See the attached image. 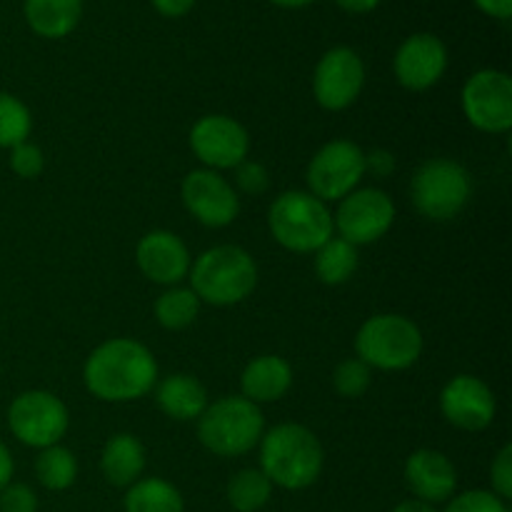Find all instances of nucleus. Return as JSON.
Masks as SVG:
<instances>
[{"instance_id":"obj_7","label":"nucleus","mask_w":512,"mask_h":512,"mask_svg":"<svg viewBox=\"0 0 512 512\" xmlns=\"http://www.w3.org/2000/svg\"><path fill=\"white\" fill-rule=\"evenodd\" d=\"M410 198L423 218L445 223L468 205L470 175L460 163L448 158L428 160L410 183Z\"/></svg>"},{"instance_id":"obj_16","label":"nucleus","mask_w":512,"mask_h":512,"mask_svg":"<svg viewBox=\"0 0 512 512\" xmlns=\"http://www.w3.org/2000/svg\"><path fill=\"white\" fill-rule=\"evenodd\" d=\"M440 410L445 420L460 430H485L495 418V395L488 385L473 375H458L440 393Z\"/></svg>"},{"instance_id":"obj_18","label":"nucleus","mask_w":512,"mask_h":512,"mask_svg":"<svg viewBox=\"0 0 512 512\" xmlns=\"http://www.w3.org/2000/svg\"><path fill=\"white\" fill-rule=\"evenodd\" d=\"M405 483L420 503H445L458 488L455 465L438 450H418L405 463Z\"/></svg>"},{"instance_id":"obj_1","label":"nucleus","mask_w":512,"mask_h":512,"mask_svg":"<svg viewBox=\"0 0 512 512\" xmlns=\"http://www.w3.org/2000/svg\"><path fill=\"white\" fill-rule=\"evenodd\" d=\"M85 388L105 403H128L153 390L158 363L143 343L113 338L90 353L83 368Z\"/></svg>"},{"instance_id":"obj_34","label":"nucleus","mask_w":512,"mask_h":512,"mask_svg":"<svg viewBox=\"0 0 512 512\" xmlns=\"http://www.w3.org/2000/svg\"><path fill=\"white\" fill-rule=\"evenodd\" d=\"M235 183L240 185V190H245L248 195H260L268 190V170L260 163H253V160H243L238 165V173H235Z\"/></svg>"},{"instance_id":"obj_29","label":"nucleus","mask_w":512,"mask_h":512,"mask_svg":"<svg viewBox=\"0 0 512 512\" xmlns=\"http://www.w3.org/2000/svg\"><path fill=\"white\" fill-rule=\"evenodd\" d=\"M370 365L360 358L343 360L333 375V385L343 398H360L370 388Z\"/></svg>"},{"instance_id":"obj_3","label":"nucleus","mask_w":512,"mask_h":512,"mask_svg":"<svg viewBox=\"0 0 512 512\" xmlns=\"http://www.w3.org/2000/svg\"><path fill=\"white\" fill-rule=\"evenodd\" d=\"M193 293L210 305L243 303L258 285V265L238 245H218L200 255L190 268Z\"/></svg>"},{"instance_id":"obj_26","label":"nucleus","mask_w":512,"mask_h":512,"mask_svg":"<svg viewBox=\"0 0 512 512\" xmlns=\"http://www.w3.org/2000/svg\"><path fill=\"white\" fill-rule=\"evenodd\" d=\"M35 475L43 488L60 493V490H68L78 478V460L63 445H50L40 450L35 460Z\"/></svg>"},{"instance_id":"obj_37","label":"nucleus","mask_w":512,"mask_h":512,"mask_svg":"<svg viewBox=\"0 0 512 512\" xmlns=\"http://www.w3.org/2000/svg\"><path fill=\"white\" fill-rule=\"evenodd\" d=\"M473 3L490 18L508 20L512 15V0H473Z\"/></svg>"},{"instance_id":"obj_4","label":"nucleus","mask_w":512,"mask_h":512,"mask_svg":"<svg viewBox=\"0 0 512 512\" xmlns=\"http://www.w3.org/2000/svg\"><path fill=\"white\" fill-rule=\"evenodd\" d=\"M263 430V413L243 395L215 400L198 418L200 443L220 458L250 453L263 438Z\"/></svg>"},{"instance_id":"obj_24","label":"nucleus","mask_w":512,"mask_h":512,"mask_svg":"<svg viewBox=\"0 0 512 512\" xmlns=\"http://www.w3.org/2000/svg\"><path fill=\"white\" fill-rule=\"evenodd\" d=\"M358 270V248L343 238H330L315 250V273L325 285H343Z\"/></svg>"},{"instance_id":"obj_6","label":"nucleus","mask_w":512,"mask_h":512,"mask_svg":"<svg viewBox=\"0 0 512 512\" xmlns=\"http://www.w3.org/2000/svg\"><path fill=\"white\" fill-rule=\"evenodd\" d=\"M355 350L370 368L405 370L423 353V333L403 315H375L358 330Z\"/></svg>"},{"instance_id":"obj_20","label":"nucleus","mask_w":512,"mask_h":512,"mask_svg":"<svg viewBox=\"0 0 512 512\" xmlns=\"http://www.w3.org/2000/svg\"><path fill=\"white\" fill-rule=\"evenodd\" d=\"M155 400L160 410L173 420H198L208 408V393L198 378L185 373L168 375L155 388Z\"/></svg>"},{"instance_id":"obj_36","label":"nucleus","mask_w":512,"mask_h":512,"mask_svg":"<svg viewBox=\"0 0 512 512\" xmlns=\"http://www.w3.org/2000/svg\"><path fill=\"white\" fill-rule=\"evenodd\" d=\"M195 0H153V8L165 18H180V15L190 13Z\"/></svg>"},{"instance_id":"obj_25","label":"nucleus","mask_w":512,"mask_h":512,"mask_svg":"<svg viewBox=\"0 0 512 512\" xmlns=\"http://www.w3.org/2000/svg\"><path fill=\"white\" fill-rule=\"evenodd\" d=\"M270 495H273V483L258 468L240 470L228 483V503L238 512L263 510L268 505Z\"/></svg>"},{"instance_id":"obj_23","label":"nucleus","mask_w":512,"mask_h":512,"mask_svg":"<svg viewBox=\"0 0 512 512\" xmlns=\"http://www.w3.org/2000/svg\"><path fill=\"white\" fill-rule=\"evenodd\" d=\"M125 512H183L180 490L163 478H143L128 488L123 498Z\"/></svg>"},{"instance_id":"obj_40","label":"nucleus","mask_w":512,"mask_h":512,"mask_svg":"<svg viewBox=\"0 0 512 512\" xmlns=\"http://www.w3.org/2000/svg\"><path fill=\"white\" fill-rule=\"evenodd\" d=\"M393 512H435V508L428 503H420V500H405Z\"/></svg>"},{"instance_id":"obj_27","label":"nucleus","mask_w":512,"mask_h":512,"mask_svg":"<svg viewBox=\"0 0 512 512\" xmlns=\"http://www.w3.org/2000/svg\"><path fill=\"white\" fill-rule=\"evenodd\" d=\"M200 313V298L190 288H170L155 300V318L163 328L183 330L195 323Z\"/></svg>"},{"instance_id":"obj_35","label":"nucleus","mask_w":512,"mask_h":512,"mask_svg":"<svg viewBox=\"0 0 512 512\" xmlns=\"http://www.w3.org/2000/svg\"><path fill=\"white\" fill-rule=\"evenodd\" d=\"M393 168H395V158L393 153H388V150L378 148L373 150V153L365 155V173L370 170V173L378 175V178H385L388 173H393Z\"/></svg>"},{"instance_id":"obj_15","label":"nucleus","mask_w":512,"mask_h":512,"mask_svg":"<svg viewBox=\"0 0 512 512\" xmlns=\"http://www.w3.org/2000/svg\"><path fill=\"white\" fill-rule=\"evenodd\" d=\"M448 68V48L433 33H415L398 48L393 60L395 78L408 90H428Z\"/></svg>"},{"instance_id":"obj_14","label":"nucleus","mask_w":512,"mask_h":512,"mask_svg":"<svg viewBox=\"0 0 512 512\" xmlns=\"http://www.w3.org/2000/svg\"><path fill=\"white\" fill-rule=\"evenodd\" d=\"M183 203L188 213L208 228H225L240 213V200L233 185L208 168L185 175Z\"/></svg>"},{"instance_id":"obj_11","label":"nucleus","mask_w":512,"mask_h":512,"mask_svg":"<svg viewBox=\"0 0 512 512\" xmlns=\"http://www.w3.org/2000/svg\"><path fill=\"white\" fill-rule=\"evenodd\" d=\"M465 118L483 133L512 128V80L500 70H478L463 88Z\"/></svg>"},{"instance_id":"obj_21","label":"nucleus","mask_w":512,"mask_h":512,"mask_svg":"<svg viewBox=\"0 0 512 512\" xmlns=\"http://www.w3.org/2000/svg\"><path fill=\"white\" fill-rule=\"evenodd\" d=\"M100 468L105 480L115 488H130L138 483L145 470V448L135 435L120 433L105 443L100 455Z\"/></svg>"},{"instance_id":"obj_8","label":"nucleus","mask_w":512,"mask_h":512,"mask_svg":"<svg viewBox=\"0 0 512 512\" xmlns=\"http://www.w3.org/2000/svg\"><path fill=\"white\" fill-rule=\"evenodd\" d=\"M8 428L28 448H50L68 430V408L48 390H28L8 408Z\"/></svg>"},{"instance_id":"obj_2","label":"nucleus","mask_w":512,"mask_h":512,"mask_svg":"<svg viewBox=\"0 0 512 512\" xmlns=\"http://www.w3.org/2000/svg\"><path fill=\"white\" fill-rule=\"evenodd\" d=\"M260 470L278 488L305 490L323 473V445L305 425H275L260 438Z\"/></svg>"},{"instance_id":"obj_12","label":"nucleus","mask_w":512,"mask_h":512,"mask_svg":"<svg viewBox=\"0 0 512 512\" xmlns=\"http://www.w3.org/2000/svg\"><path fill=\"white\" fill-rule=\"evenodd\" d=\"M190 148L208 170L238 168L250 150L248 130L228 115H205L190 130Z\"/></svg>"},{"instance_id":"obj_5","label":"nucleus","mask_w":512,"mask_h":512,"mask_svg":"<svg viewBox=\"0 0 512 512\" xmlns=\"http://www.w3.org/2000/svg\"><path fill=\"white\" fill-rule=\"evenodd\" d=\"M268 225L273 238L293 253H315L333 238V213L313 193L288 190L270 205Z\"/></svg>"},{"instance_id":"obj_19","label":"nucleus","mask_w":512,"mask_h":512,"mask_svg":"<svg viewBox=\"0 0 512 512\" xmlns=\"http://www.w3.org/2000/svg\"><path fill=\"white\" fill-rule=\"evenodd\" d=\"M290 385H293V368L280 355H260V358L250 360L240 378L243 398L255 405L275 403L288 393Z\"/></svg>"},{"instance_id":"obj_28","label":"nucleus","mask_w":512,"mask_h":512,"mask_svg":"<svg viewBox=\"0 0 512 512\" xmlns=\"http://www.w3.org/2000/svg\"><path fill=\"white\" fill-rule=\"evenodd\" d=\"M30 110L23 100L0 90V148H15L30 135Z\"/></svg>"},{"instance_id":"obj_9","label":"nucleus","mask_w":512,"mask_h":512,"mask_svg":"<svg viewBox=\"0 0 512 512\" xmlns=\"http://www.w3.org/2000/svg\"><path fill=\"white\" fill-rule=\"evenodd\" d=\"M365 175V153L350 140H330L308 165L310 193L328 200H343L353 193Z\"/></svg>"},{"instance_id":"obj_38","label":"nucleus","mask_w":512,"mask_h":512,"mask_svg":"<svg viewBox=\"0 0 512 512\" xmlns=\"http://www.w3.org/2000/svg\"><path fill=\"white\" fill-rule=\"evenodd\" d=\"M13 455H10V450L5 448V443H0V490L5 488L8 483H13Z\"/></svg>"},{"instance_id":"obj_13","label":"nucleus","mask_w":512,"mask_h":512,"mask_svg":"<svg viewBox=\"0 0 512 512\" xmlns=\"http://www.w3.org/2000/svg\"><path fill=\"white\" fill-rule=\"evenodd\" d=\"M363 83L365 65L360 55L338 45L320 58L313 75V93L325 110H343L358 100Z\"/></svg>"},{"instance_id":"obj_30","label":"nucleus","mask_w":512,"mask_h":512,"mask_svg":"<svg viewBox=\"0 0 512 512\" xmlns=\"http://www.w3.org/2000/svg\"><path fill=\"white\" fill-rule=\"evenodd\" d=\"M443 512H510L503 498L490 490H468L455 495Z\"/></svg>"},{"instance_id":"obj_32","label":"nucleus","mask_w":512,"mask_h":512,"mask_svg":"<svg viewBox=\"0 0 512 512\" xmlns=\"http://www.w3.org/2000/svg\"><path fill=\"white\" fill-rule=\"evenodd\" d=\"M0 512H38V495L25 483H8L0 490Z\"/></svg>"},{"instance_id":"obj_39","label":"nucleus","mask_w":512,"mask_h":512,"mask_svg":"<svg viewBox=\"0 0 512 512\" xmlns=\"http://www.w3.org/2000/svg\"><path fill=\"white\" fill-rule=\"evenodd\" d=\"M335 3L348 13H370V10L378 8L380 0H335Z\"/></svg>"},{"instance_id":"obj_17","label":"nucleus","mask_w":512,"mask_h":512,"mask_svg":"<svg viewBox=\"0 0 512 512\" xmlns=\"http://www.w3.org/2000/svg\"><path fill=\"white\" fill-rule=\"evenodd\" d=\"M135 260L143 275L153 283L175 285L190 273V253L183 240L168 230L143 235L135 250Z\"/></svg>"},{"instance_id":"obj_22","label":"nucleus","mask_w":512,"mask_h":512,"mask_svg":"<svg viewBox=\"0 0 512 512\" xmlns=\"http://www.w3.org/2000/svg\"><path fill=\"white\" fill-rule=\"evenodd\" d=\"M25 20L40 38H65L83 15V0H25Z\"/></svg>"},{"instance_id":"obj_33","label":"nucleus","mask_w":512,"mask_h":512,"mask_svg":"<svg viewBox=\"0 0 512 512\" xmlns=\"http://www.w3.org/2000/svg\"><path fill=\"white\" fill-rule=\"evenodd\" d=\"M490 480H493V493L503 498L505 503L512 498V448L505 445L495 458L493 468H490Z\"/></svg>"},{"instance_id":"obj_31","label":"nucleus","mask_w":512,"mask_h":512,"mask_svg":"<svg viewBox=\"0 0 512 512\" xmlns=\"http://www.w3.org/2000/svg\"><path fill=\"white\" fill-rule=\"evenodd\" d=\"M43 165H45V158H43V150H40L38 145L25 140V143L10 148V170H13L18 178L23 180L38 178V175L43 173Z\"/></svg>"},{"instance_id":"obj_41","label":"nucleus","mask_w":512,"mask_h":512,"mask_svg":"<svg viewBox=\"0 0 512 512\" xmlns=\"http://www.w3.org/2000/svg\"><path fill=\"white\" fill-rule=\"evenodd\" d=\"M273 5H280V8H305L310 5L313 0H270Z\"/></svg>"},{"instance_id":"obj_10","label":"nucleus","mask_w":512,"mask_h":512,"mask_svg":"<svg viewBox=\"0 0 512 512\" xmlns=\"http://www.w3.org/2000/svg\"><path fill=\"white\" fill-rule=\"evenodd\" d=\"M395 220V205L388 193L378 188L353 190L340 200V208L333 218V228H338L340 238L350 245H368L383 238Z\"/></svg>"}]
</instances>
